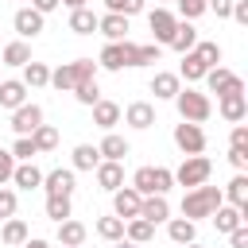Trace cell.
Returning <instances> with one entry per match:
<instances>
[{
  "label": "cell",
  "instance_id": "1",
  "mask_svg": "<svg viewBox=\"0 0 248 248\" xmlns=\"http://www.w3.org/2000/svg\"><path fill=\"white\" fill-rule=\"evenodd\" d=\"M217 205H221V190L202 182V186H194V190L182 198V217H186V221H194V217H209Z\"/></svg>",
  "mask_w": 248,
  "mask_h": 248
},
{
  "label": "cell",
  "instance_id": "2",
  "mask_svg": "<svg viewBox=\"0 0 248 248\" xmlns=\"http://www.w3.org/2000/svg\"><path fill=\"white\" fill-rule=\"evenodd\" d=\"M93 70H97V66H93V58L62 62V66L50 74V81H46V85H54V89H62V93H66V89H74L78 81H89V78H93Z\"/></svg>",
  "mask_w": 248,
  "mask_h": 248
},
{
  "label": "cell",
  "instance_id": "3",
  "mask_svg": "<svg viewBox=\"0 0 248 248\" xmlns=\"http://www.w3.org/2000/svg\"><path fill=\"white\" fill-rule=\"evenodd\" d=\"M174 101H178V112H182V120H190V124H202V120H209V97L205 93H194V89H178L174 93Z\"/></svg>",
  "mask_w": 248,
  "mask_h": 248
},
{
  "label": "cell",
  "instance_id": "4",
  "mask_svg": "<svg viewBox=\"0 0 248 248\" xmlns=\"http://www.w3.org/2000/svg\"><path fill=\"white\" fill-rule=\"evenodd\" d=\"M209 170H213V163H209L205 155H190V159H186V163H182V167L174 170V182H178V186H190V190H194V186H202V182L209 178Z\"/></svg>",
  "mask_w": 248,
  "mask_h": 248
},
{
  "label": "cell",
  "instance_id": "5",
  "mask_svg": "<svg viewBox=\"0 0 248 248\" xmlns=\"http://www.w3.org/2000/svg\"><path fill=\"white\" fill-rule=\"evenodd\" d=\"M205 81H209V89H213L217 97H229V93H244V81H240L236 74H229V70H221V66H213V70H205Z\"/></svg>",
  "mask_w": 248,
  "mask_h": 248
},
{
  "label": "cell",
  "instance_id": "6",
  "mask_svg": "<svg viewBox=\"0 0 248 248\" xmlns=\"http://www.w3.org/2000/svg\"><path fill=\"white\" fill-rule=\"evenodd\" d=\"M39 124H43V108H39V105H19V108H12V128H16V136H31Z\"/></svg>",
  "mask_w": 248,
  "mask_h": 248
},
{
  "label": "cell",
  "instance_id": "7",
  "mask_svg": "<svg viewBox=\"0 0 248 248\" xmlns=\"http://www.w3.org/2000/svg\"><path fill=\"white\" fill-rule=\"evenodd\" d=\"M174 143H178L186 155H202V147H205V132H202L198 124H190V120H186V124H178V128H174Z\"/></svg>",
  "mask_w": 248,
  "mask_h": 248
},
{
  "label": "cell",
  "instance_id": "8",
  "mask_svg": "<svg viewBox=\"0 0 248 248\" xmlns=\"http://www.w3.org/2000/svg\"><path fill=\"white\" fill-rule=\"evenodd\" d=\"M174 23H178V19H174L167 8H155V12L147 16V27H151V35H155V43H159V46H167V43H170Z\"/></svg>",
  "mask_w": 248,
  "mask_h": 248
},
{
  "label": "cell",
  "instance_id": "9",
  "mask_svg": "<svg viewBox=\"0 0 248 248\" xmlns=\"http://www.w3.org/2000/svg\"><path fill=\"white\" fill-rule=\"evenodd\" d=\"M140 217H143V221H151V225L167 221V217H170V205H167V198H163V194H147V198L140 202Z\"/></svg>",
  "mask_w": 248,
  "mask_h": 248
},
{
  "label": "cell",
  "instance_id": "10",
  "mask_svg": "<svg viewBox=\"0 0 248 248\" xmlns=\"http://www.w3.org/2000/svg\"><path fill=\"white\" fill-rule=\"evenodd\" d=\"M97 31H101L108 43H120V39L128 35V16H116V12H108V16H101V19H97Z\"/></svg>",
  "mask_w": 248,
  "mask_h": 248
},
{
  "label": "cell",
  "instance_id": "11",
  "mask_svg": "<svg viewBox=\"0 0 248 248\" xmlns=\"http://www.w3.org/2000/svg\"><path fill=\"white\" fill-rule=\"evenodd\" d=\"M116 198H112V209H116V217H140V194L132 190V186H124V190H112Z\"/></svg>",
  "mask_w": 248,
  "mask_h": 248
},
{
  "label": "cell",
  "instance_id": "12",
  "mask_svg": "<svg viewBox=\"0 0 248 248\" xmlns=\"http://www.w3.org/2000/svg\"><path fill=\"white\" fill-rule=\"evenodd\" d=\"M16 31H19L23 39H35V35L43 31V12H35V8H19V12H16Z\"/></svg>",
  "mask_w": 248,
  "mask_h": 248
},
{
  "label": "cell",
  "instance_id": "13",
  "mask_svg": "<svg viewBox=\"0 0 248 248\" xmlns=\"http://www.w3.org/2000/svg\"><path fill=\"white\" fill-rule=\"evenodd\" d=\"M97 182H101V190H120L124 186V167L112 163V159L97 163Z\"/></svg>",
  "mask_w": 248,
  "mask_h": 248
},
{
  "label": "cell",
  "instance_id": "14",
  "mask_svg": "<svg viewBox=\"0 0 248 248\" xmlns=\"http://www.w3.org/2000/svg\"><path fill=\"white\" fill-rule=\"evenodd\" d=\"M221 116H225L229 124H240V120L248 116V101H244V93H229V97H221Z\"/></svg>",
  "mask_w": 248,
  "mask_h": 248
},
{
  "label": "cell",
  "instance_id": "15",
  "mask_svg": "<svg viewBox=\"0 0 248 248\" xmlns=\"http://www.w3.org/2000/svg\"><path fill=\"white\" fill-rule=\"evenodd\" d=\"M221 198H229V202H232L240 213H248V174L240 170V174H236V178L225 186V194H221Z\"/></svg>",
  "mask_w": 248,
  "mask_h": 248
},
{
  "label": "cell",
  "instance_id": "16",
  "mask_svg": "<svg viewBox=\"0 0 248 248\" xmlns=\"http://www.w3.org/2000/svg\"><path fill=\"white\" fill-rule=\"evenodd\" d=\"M209 217H213V225H217V232H232L236 225H244V213H240L236 205H217V209H213Z\"/></svg>",
  "mask_w": 248,
  "mask_h": 248
},
{
  "label": "cell",
  "instance_id": "17",
  "mask_svg": "<svg viewBox=\"0 0 248 248\" xmlns=\"http://www.w3.org/2000/svg\"><path fill=\"white\" fill-rule=\"evenodd\" d=\"M27 105V85L23 81H0V108H19Z\"/></svg>",
  "mask_w": 248,
  "mask_h": 248
},
{
  "label": "cell",
  "instance_id": "18",
  "mask_svg": "<svg viewBox=\"0 0 248 248\" xmlns=\"http://www.w3.org/2000/svg\"><path fill=\"white\" fill-rule=\"evenodd\" d=\"M194 43H198V31L190 27V19L174 23V35H170V43H167V46H174L178 54H186V50H194Z\"/></svg>",
  "mask_w": 248,
  "mask_h": 248
},
{
  "label": "cell",
  "instance_id": "19",
  "mask_svg": "<svg viewBox=\"0 0 248 248\" xmlns=\"http://www.w3.org/2000/svg\"><path fill=\"white\" fill-rule=\"evenodd\" d=\"M12 182H16L19 190H35V186L43 182V170H39V167H35V163L27 159V163H19V167L12 170Z\"/></svg>",
  "mask_w": 248,
  "mask_h": 248
},
{
  "label": "cell",
  "instance_id": "20",
  "mask_svg": "<svg viewBox=\"0 0 248 248\" xmlns=\"http://www.w3.org/2000/svg\"><path fill=\"white\" fill-rule=\"evenodd\" d=\"M124 120H128L132 128H151V124H155V108H151L147 101H136V105H128Z\"/></svg>",
  "mask_w": 248,
  "mask_h": 248
},
{
  "label": "cell",
  "instance_id": "21",
  "mask_svg": "<svg viewBox=\"0 0 248 248\" xmlns=\"http://www.w3.org/2000/svg\"><path fill=\"white\" fill-rule=\"evenodd\" d=\"M43 182H46V194H74V170H50V174H43Z\"/></svg>",
  "mask_w": 248,
  "mask_h": 248
},
{
  "label": "cell",
  "instance_id": "22",
  "mask_svg": "<svg viewBox=\"0 0 248 248\" xmlns=\"http://www.w3.org/2000/svg\"><path fill=\"white\" fill-rule=\"evenodd\" d=\"M81 240H85V225L81 221H58V244H70V248H81Z\"/></svg>",
  "mask_w": 248,
  "mask_h": 248
},
{
  "label": "cell",
  "instance_id": "23",
  "mask_svg": "<svg viewBox=\"0 0 248 248\" xmlns=\"http://www.w3.org/2000/svg\"><path fill=\"white\" fill-rule=\"evenodd\" d=\"M70 31H78V35H93V31H97V16H93L89 8H74V12H70Z\"/></svg>",
  "mask_w": 248,
  "mask_h": 248
},
{
  "label": "cell",
  "instance_id": "24",
  "mask_svg": "<svg viewBox=\"0 0 248 248\" xmlns=\"http://www.w3.org/2000/svg\"><path fill=\"white\" fill-rule=\"evenodd\" d=\"M97 151H101L105 159H112V163H120V159L128 155V140H124V136H112V132H108V136L101 140V147H97Z\"/></svg>",
  "mask_w": 248,
  "mask_h": 248
},
{
  "label": "cell",
  "instance_id": "25",
  "mask_svg": "<svg viewBox=\"0 0 248 248\" xmlns=\"http://www.w3.org/2000/svg\"><path fill=\"white\" fill-rule=\"evenodd\" d=\"M124 236H128L132 244H147V240L155 236V225H151V221H143V217H132V221H128V229H124Z\"/></svg>",
  "mask_w": 248,
  "mask_h": 248
},
{
  "label": "cell",
  "instance_id": "26",
  "mask_svg": "<svg viewBox=\"0 0 248 248\" xmlns=\"http://www.w3.org/2000/svg\"><path fill=\"white\" fill-rule=\"evenodd\" d=\"M93 120H97V128H112V124L120 120V105H112V101H97V105H93Z\"/></svg>",
  "mask_w": 248,
  "mask_h": 248
},
{
  "label": "cell",
  "instance_id": "27",
  "mask_svg": "<svg viewBox=\"0 0 248 248\" xmlns=\"http://www.w3.org/2000/svg\"><path fill=\"white\" fill-rule=\"evenodd\" d=\"M97 163H101V151H97L93 143H78V147H74V167H78V170H93Z\"/></svg>",
  "mask_w": 248,
  "mask_h": 248
},
{
  "label": "cell",
  "instance_id": "28",
  "mask_svg": "<svg viewBox=\"0 0 248 248\" xmlns=\"http://www.w3.org/2000/svg\"><path fill=\"white\" fill-rule=\"evenodd\" d=\"M31 143H35V151H54V147H58V132H54L50 124H39V128L31 132Z\"/></svg>",
  "mask_w": 248,
  "mask_h": 248
},
{
  "label": "cell",
  "instance_id": "29",
  "mask_svg": "<svg viewBox=\"0 0 248 248\" xmlns=\"http://www.w3.org/2000/svg\"><path fill=\"white\" fill-rule=\"evenodd\" d=\"M46 217L50 221H66L70 217V194H46Z\"/></svg>",
  "mask_w": 248,
  "mask_h": 248
},
{
  "label": "cell",
  "instance_id": "30",
  "mask_svg": "<svg viewBox=\"0 0 248 248\" xmlns=\"http://www.w3.org/2000/svg\"><path fill=\"white\" fill-rule=\"evenodd\" d=\"M167 232H170V240H174V244H190V240L198 236V229H194V221H186V217H178V221H170V225H167Z\"/></svg>",
  "mask_w": 248,
  "mask_h": 248
},
{
  "label": "cell",
  "instance_id": "31",
  "mask_svg": "<svg viewBox=\"0 0 248 248\" xmlns=\"http://www.w3.org/2000/svg\"><path fill=\"white\" fill-rule=\"evenodd\" d=\"M205 70H209V66H205V62H202L194 50H186V54H182V78H186V81H198V78H205Z\"/></svg>",
  "mask_w": 248,
  "mask_h": 248
},
{
  "label": "cell",
  "instance_id": "32",
  "mask_svg": "<svg viewBox=\"0 0 248 248\" xmlns=\"http://www.w3.org/2000/svg\"><path fill=\"white\" fill-rule=\"evenodd\" d=\"M46 81H50V70H46L43 62H27V66H23V85L39 89V85H46Z\"/></svg>",
  "mask_w": 248,
  "mask_h": 248
},
{
  "label": "cell",
  "instance_id": "33",
  "mask_svg": "<svg viewBox=\"0 0 248 248\" xmlns=\"http://www.w3.org/2000/svg\"><path fill=\"white\" fill-rule=\"evenodd\" d=\"M132 190H136L140 198L155 194V167H140V170H136V178H132Z\"/></svg>",
  "mask_w": 248,
  "mask_h": 248
},
{
  "label": "cell",
  "instance_id": "34",
  "mask_svg": "<svg viewBox=\"0 0 248 248\" xmlns=\"http://www.w3.org/2000/svg\"><path fill=\"white\" fill-rule=\"evenodd\" d=\"M97 232H101L105 240H112V244L124 240V217H101V221H97Z\"/></svg>",
  "mask_w": 248,
  "mask_h": 248
},
{
  "label": "cell",
  "instance_id": "35",
  "mask_svg": "<svg viewBox=\"0 0 248 248\" xmlns=\"http://www.w3.org/2000/svg\"><path fill=\"white\" fill-rule=\"evenodd\" d=\"M151 93H155V97H174V93H178V74H155Z\"/></svg>",
  "mask_w": 248,
  "mask_h": 248
},
{
  "label": "cell",
  "instance_id": "36",
  "mask_svg": "<svg viewBox=\"0 0 248 248\" xmlns=\"http://www.w3.org/2000/svg\"><path fill=\"white\" fill-rule=\"evenodd\" d=\"M27 62H31L27 43H12V46H4V66H27Z\"/></svg>",
  "mask_w": 248,
  "mask_h": 248
},
{
  "label": "cell",
  "instance_id": "37",
  "mask_svg": "<svg viewBox=\"0 0 248 248\" xmlns=\"http://www.w3.org/2000/svg\"><path fill=\"white\" fill-rule=\"evenodd\" d=\"M120 43H124V39H120ZM120 43H108V46L101 50V66H105V70H120V66H124V46H120Z\"/></svg>",
  "mask_w": 248,
  "mask_h": 248
},
{
  "label": "cell",
  "instance_id": "38",
  "mask_svg": "<svg viewBox=\"0 0 248 248\" xmlns=\"http://www.w3.org/2000/svg\"><path fill=\"white\" fill-rule=\"evenodd\" d=\"M0 236H4V244H23V240H27V225L16 221V217H8V225H4Z\"/></svg>",
  "mask_w": 248,
  "mask_h": 248
},
{
  "label": "cell",
  "instance_id": "39",
  "mask_svg": "<svg viewBox=\"0 0 248 248\" xmlns=\"http://www.w3.org/2000/svg\"><path fill=\"white\" fill-rule=\"evenodd\" d=\"M194 54H198V58H202L209 70L221 62V46H217V43H194Z\"/></svg>",
  "mask_w": 248,
  "mask_h": 248
},
{
  "label": "cell",
  "instance_id": "40",
  "mask_svg": "<svg viewBox=\"0 0 248 248\" xmlns=\"http://www.w3.org/2000/svg\"><path fill=\"white\" fill-rule=\"evenodd\" d=\"M74 93H78V101H81V105H97V101H101V97H97V81H93V78H89V81H78V85H74Z\"/></svg>",
  "mask_w": 248,
  "mask_h": 248
},
{
  "label": "cell",
  "instance_id": "41",
  "mask_svg": "<svg viewBox=\"0 0 248 248\" xmlns=\"http://www.w3.org/2000/svg\"><path fill=\"white\" fill-rule=\"evenodd\" d=\"M108 4V12H116V16H136V12H143V0H105Z\"/></svg>",
  "mask_w": 248,
  "mask_h": 248
},
{
  "label": "cell",
  "instance_id": "42",
  "mask_svg": "<svg viewBox=\"0 0 248 248\" xmlns=\"http://www.w3.org/2000/svg\"><path fill=\"white\" fill-rule=\"evenodd\" d=\"M174 4H178L182 19H198V16L205 12V0H174Z\"/></svg>",
  "mask_w": 248,
  "mask_h": 248
},
{
  "label": "cell",
  "instance_id": "43",
  "mask_svg": "<svg viewBox=\"0 0 248 248\" xmlns=\"http://www.w3.org/2000/svg\"><path fill=\"white\" fill-rule=\"evenodd\" d=\"M12 155L27 163V159H31V155H39V151H35V143H31V136H19V140H16V147H12Z\"/></svg>",
  "mask_w": 248,
  "mask_h": 248
},
{
  "label": "cell",
  "instance_id": "44",
  "mask_svg": "<svg viewBox=\"0 0 248 248\" xmlns=\"http://www.w3.org/2000/svg\"><path fill=\"white\" fill-rule=\"evenodd\" d=\"M12 170H16V155L0 147V186H4V182H12Z\"/></svg>",
  "mask_w": 248,
  "mask_h": 248
},
{
  "label": "cell",
  "instance_id": "45",
  "mask_svg": "<svg viewBox=\"0 0 248 248\" xmlns=\"http://www.w3.org/2000/svg\"><path fill=\"white\" fill-rule=\"evenodd\" d=\"M0 217H16V194L0 186Z\"/></svg>",
  "mask_w": 248,
  "mask_h": 248
},
{
  "label": "cell",
  "instance_id": "46",
  "mask_svg": "<svg viewBox=\"0 0 248 248\" xmlns=\"http://www.w3.org/2000/svg\"><path fill=\"white\" fill-rule=\"evenodd\" d=\"M159 54H163V46H159V43H147V46H140V66H147V62H159Z\"/></svg>",
  "mask_w": 248,
  "mask_h": 248
},
{
  "label": "cell",
  "instance_id": "47",
  "mask_svg": "<svg viewBox=\"0 0 248 248\" xmlns=\"http://www.w3.org/2000/svg\"><path fill=\"white\" fill-rule=\"evenodd\" d=\"M120 46H124V66H140V46H136V43H128V39H124Z\"/></svg>",
  "mask_w": 248,
  "mask_h": 248
},
{
  "label": "cell",
  "instance_id": "48",
  "mask_svg": "<svg viewBox=\"0 0 248 248\" xmlns=\"http://www.w3.org/2000/svg\"><path fill=\"white\" fill-rule=\"evenodd\" d=\"M229 163H232L236 170H244V167H248V151H244V147H232V151H229Z\"/></svg>",
  "mask_w": 248,
  "mask_h": 248
},
{
  "label": "cell",
  "instance_id": "49",
  "mask_svg": "<svg viewBox=\"0 0 248 248\" xmlns=\"http://www.w3.org/2000/svg\"><path fill=\"white\" fill-rule=\"evenodd\" d=\"M232 147H244V151H248V128H244V124L232 128Z\"/></svg>",
  "mask_w": 248,
  "mask_h": 248
},
{
  "label": "cell",
  "instance_id": "50",
  "mask_svg": "<svg viewBox=\"0 0 248 248\" xmlns=\"http://www.w3.org/2000/svg\"><path fill=\"white\" fill-rule=\"evenodd\" d=\"M229 236H232V248H248V229H244V225H236Z\"/></svg>",
  "mask_w": 248,
  "mask_h": 248
},
{
  "label": "cell",
  "instance_id": "51",
  "mask_svg": "<svg viewBox=\"0 0 248 248\" xmlns=\"http://www.w3.org/2000/svg\"><path fill=\"white\" fill-rule=\"evenodd\" d=\"M205 8H213L217 16H229V8H232V0H205Z\"/></svg>",
  "mask_w": 248,
  "mask_h": 248
},
{
  "label": "cell",
  "instance_id": "52",
  "mask_svg": "<svg viewBox=\"0 0 248 248\" xmlns=\"http://www.w3.org/2000/svg\"><path fill=\"white\" fill-rule=\"evenodd\" d=\"M54 8H58V0H35V12H43V16L54 12Z\"/></svg>",
  "mask_w": 248,
  "mask_h": 248
},
{
  "label": "cell",
  "instance_id": "53",
  "mask_svg": "<svg viewBox=\"0 0 248 248\" xmlns=\"http://www.w3.org/2000/svg\"><path fill=\"white\" fill-rule=\"evenodd\" d=\"M23 248H50L46 240H23Z\"/></svg>",
  "mask_w": 248,
  "mask_h": 248
},
{
  "label": "cell",
  "instance_id": "54",
  "mask_svg": "<svg viewBox=\"0 0 248 248\" xmlns=\"http://www.w3.org/2000/svg\"><path fill=\"white\" fill-rule=\"evenodd\" d=\"M58 4H70V8H85V0H58Z\"/></svg>",
  "mask_w": 248,
  "mask_h": 248
},
{
  "label": "cell",
  "instance_id": "55",
  "mask_svg": "<svg viewBox=\"0 0 248 248\" xmlns=\"http://www.w3.org/2000/svg\"><path fill=\"white\" fill-rule=\"evenodd\" d=\"M116 248H136V244H132V240H128V244H124V240H120V244H116Z\"/></svg>",
  "mask_w": 248,
  "mask_h": 248
},
{
  "label": "cell",
  "instance_id": "56",
  "mask_svg": "<svg viewBox=\"0 0 248 248\" xmlns=\"http://www.w3.org/2000/svg\"><path fill=\"white\" fill-rule=\"evenodd\" d=\"M182 248H198V244H194V240H190V244H182Z\"/></svg>",
  "mask_w": 248,
  "mask_h": 248
},
{
  "label": "cell",
  "instance_id": "57",
  "mask_svg": "<svg viewBox=\"0 0 248 248\" xmlns=\"http://www.w3.org/2000/svg\"><path fill=\"white\" fill-rule=\"evenodd\" d=\"M62 248H70V244H62Z\"/></svg>",
  "mask_w": 248,
  "mask_h": 248
},
{
  "label": "cell",
  "instance_id": "58",
  "mask_svg": "<svg viewBox=\"0 0 248 248\" xmlns=\"http://www.w3.org/2000/svg\"><path fill=\"white\" fill-rule=\"evenodd\" d=\"M0 66H4V62H0Z\"/></svg>",
  "mask_w": 248,
  "mask_h": 248
}]
</instances>
